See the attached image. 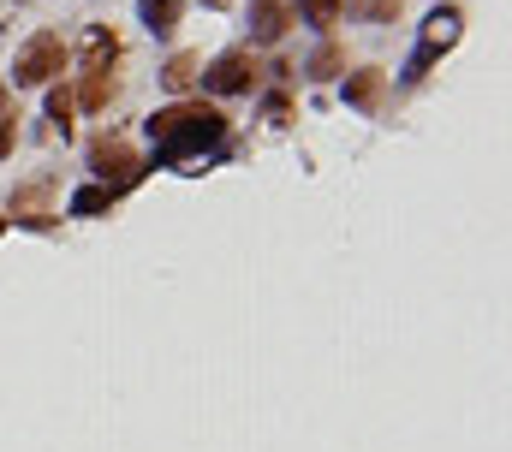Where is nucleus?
I'll return each mask as SVG.
<instances>
[{
  "label": "nucleus",
  "instance_id": "nucleus-1",
  "mask_svg": "<svg viewBox=\"0 0 512 452\" xmlns=\"http://www.w3.org/2000/svg\"><path fill=\"white\" fill-rule=\"evenodd\" d=\"M227 137V113L215 102H173L149 119V161L143 167H185L203 161Z\"/></svg>",
  "mask_w": 512,
  "mask_h": 452
},
{
  "label": "nucleus",
  "instance_id": "nucleus-2",
  "mask_svg": "<svg viewBox=\"0 0 512 452\" xmlns=\"http://www.w3.org/2000/svg\"><path fill=\"white\" fill-rule=\"evenodd\" d=\"M459 36H465V12H459V6H435V12L423 18V30H417L411 60H405V84H423V78L435 72V60L459 48Z\"/></svg>",
  "mask_w": 512,
  "mask_h": 452
},
{
  "label": "nucleus",
  "instance_id": "nucleus-3",
  "mask_svg": "<svg viewBox=\"0 0 512 452\" xmlns=\"http://www.w3.org/2000/svg\"><path fill=\"white\" fill-rule=\"evenodd\" d=\"M90 173H96V185H108L114 197H126L131 185L149 173L143 167V155L131 149V137L120 131H102V137H90Z\"/></svg>",
  "mask_w": 512,
  "mask_h": 452
},
{
  "label": "nucleus",
  "instance_id": "nucleus-4",
  "mask_svg": "<svg viewBox=\"0 0 512 452\" xmlns=\"http://www.w3.org/2000/svg\"><path fill=\"white\" fill-rule=\"evenodd\" d=\"M66 36L60 30H36L18 54H12V84H24V90H48L60 72H66Z\"/></svg>",
  "mask_w": 512,
  "mask_h": 452
},
{
  "label": "nucleus",
  "instance_id": "nucleus-5",
  "mask_svg": "<svg viewBox=\"0 0 512 452\" xmlns=\"http://www.w3.org/2000/svg\"><path fill=\"white\" fill-rule=\"evenodd\" d=\"M203 84H209V96H251L256 84H262L256 48H227V54H215V60L203 66Z\"/></svg>",
  "mask_w": 512,
  "mask_h": 452
},
{
  "label": "nucleus",
  "instance_id": "nucleus-6",
  "mask_svg": "<svg viewBox=\"0 0 512 452\" xmlns=\"http://www.w3.org/2000/svg\"><path fill=\"white\" fill-rule=\"evenodd\" d=\"M54 215H60V197H54V179L42 173V179H24L18 191H12V203H6V221L12 226H54Z\"/></svg>",
  "mask_w": 512,
  "mask_h": 452
},
{
  "label": "nucleus",
  "instance_id": "nucleus-7",
  "mask_svg": "<svg viewBox=\"0 0 512 452\" xmlns=\"http://www.w3.org/2000/svg\"><path fill=\"white\" fill-rule=\"evenodd\" d=\"M346 108L358 113H376L387 108V72H376V66H358V72H346Z\"/></svg>",
  "mask_w": 512,
  "mask_h": 452
},
{
  "label": "nucleus",
  "instance_id": "nucleus-8",
  "mask_svg": "<svg viewBox=\"0 0 512 452\" xmlns=\"http://www.w3.org/2000/svg\"><path fill=\"white\" fill-rule=\"evenodd\" d=\"M286 30H292V0H251V42L256 48H274Z\"/></svg>",
  "mask_w": 512,
  "mask_h": 452
},
{
  "label": "nucleus",
  "instance_id": "nucleus-9",
  "mask_svg": "<svg viewBox=\"0 0 512 452\" xmlns=\"http://www.w3.org/2000/svg\"><path fill=\"white\" fill-rule=\"evenodd\" d=\"M179 12H185V0H137V18H143L149 36H173L179 30Z\"/></svg>",
  "mask_w": 512,
  "mask_h": 452
},
{
  "label": "nucleus",
  "instance_id": "nucleus-10",
  "mask_svg": "<svg viewBox=\"0 0 512 452\" xmlns=\"http://www.w3.org/2000/svg\"><path fill=\"white\" fill-rule=\"evenodd\" d=\"M161 84H167L173 96H191V90L203 84V60H197V54H173L167 72H161Z\"/></svg>",
  "mask_w": 512,
  "mask_h": 452
},
{
  "label": "nucleus",
  "instance_id": "nucleus-11",
  "mask_svg": "<svg viewBox=\"0 0 512 452\" xmlns=\"http://www.w3.org/2000/svg\"><path fill=\"white\" fill-rule=\"evenodd\" d=\"M346 72V48L340 42H322L310 60H304V78H316V84H328V78H340Z\"/></svg>",
  "mask_w": 512,
  "mask_h": 452
},
{
  "label": "nucleus",
  "instance_id": "nucleus-12",
  "mask_svg": "<svg viewBox=\"0 0 512 452\" xmlns=\"http://www.w3.org/2000/svg\"><path fill=\"white\" fill-rule=\"evenodd\" d=\"M114 203H120V197H114L108 185H84V191H72V203H66V209H72V215H84V221H96V215H114Z\"/></svg>",
  "mask_w": 512,
  "mask_h": 452
},
{
  "label": "nucleus",
  "instance_id": "nucleus-13",
  "mask_svg": "<svg viewBox=\"0 0 512 452\" xmlns=\"http://www.w3.org/2000/svg\"><path fill=\"white\" fill-rule=\"evenodd\" d=\"M72 108H78L72 90H66V84H48V119H54V137H60V143L72 137Z\"/></svg>",
  "mask_w": 512,
  "mask_h": 452
},
{
  "label": "nucleus",
  "instance_id": "nucleus-14",
  "mask_svg": "<svg viewBox=\"0 0 512 452\" xmlns=\"http://www.w3.org/2000/svg\"><path fill=\"white\" fill-rule=\"evenodd\" d=\"M340 12H358L364 24H393L405 12V0H340Z\"/></svg>",
  "mask_w": 512,
  "mask_h": 452
},
{
  "label": "nucleus",
  "instance_id": "nucleus-15",
  "mask_svg": "<svg viewBox=\"0 0 512 452\" xmlns=\"http://www.w3.org/2000/svg\"><path fill=\"white\" fill-rule=\"evenodd\" d=\"M292 18H304V24H316V30L328 36L334 18H340V0H292Z\"/></svg>",
  "mask_w": 512,
  "mask_h": 452
},
{
  "label": "nucleus",
  "instance_id": "nucleus-16",
  "mask_svg": "<svg viewBox=\"0 0 512 452\" xmlns=\"http://www.w3.org/2000/svg\"><path fill=\"white\" fill-rule=\"evenodd\" d=\"M18 149V102H12V90L0 84V161Z\"/></svg>",
  "mask_w": 512,
  "mask_h": 452
},
{
  "label": "nucleus",
  "instance_id": "nucleus-17",
  "mask_svg": "<svg viewBox=\"0 0 512 452\" xmlns=\"http://www.w3.org/2000/svg\"><path fill=\"white\" fill-rule=\"evenodd\" d=\"M262 119H268L274 131H286V125H292V96H286V90H268V102H262Z\"/></svg>",
  "mask_w": 512,
  "mask_h": 452
},
{
  "label": "nucleus",
  "instance_id": "nucleus-18",
  "mask_svg": "<svg viewBox=\"0 0 512 452\" xmlns=\"http://www.w3.org/2000/svg\"><path fill=\"white\" fill-rule=\"evenodd\" d=\"M203 6H227V0H203Z\"/></svg>",
  "mask_w": 512,
  "mask_h": 452
},
{
  "label": "nucleus",
  "instance_id": "nucleus-19",
  "mask_svg": "<svg viewBox=\"0 0 512 452\" xmlns=\"http://www.w3.org/2000/svg\"><path fill=\"white\" fill-rule=\"evenodd\" d=\"M0 232H6V215H0Z\"/></svg>",
  "mask_w": 512,
  "mask_h": 452
}]
</instances>
